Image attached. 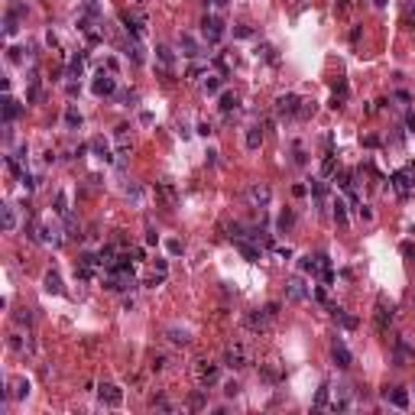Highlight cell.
<instances>
[{
  "label": "cell",
  "instance_id": "8",
  "mask_svg": "<svg viewBox=\"0 0 415 415\" xmlns=\"http://www.w3.org/2000/svg\"><path fill=\"white\" fill-rule=\"evenodd\" d=\"M247 198H250V205H253V208H266L272 195H270V188H266V185H250Z\"/></svg>",
  "mask_w": 415,
  "mask_h": 415
},
{
  "label": "cell",
  "instance_id": "29",
  "mask_svg": "<svg viewBox=\"0 0 415 415\" xmlns=\"http://www.w3.org/2000/svg\"><path fill=\"white\" fill-rule=\"evenodd\" d=\"M156 55H159V62H166V65H172V59H175L169 45H156Z\"/></svg>",
  "mask_w": 415,
  "mask_h": 415
},
{
  "label": "cell",
  "instance_id": "36",
  "mask_svg": "<svg viewBox=\"0 0 415 415\" xmlns=\"http://www.w3.org/2000/svg\"><path fill=\"white\" fill-rule=\"evenodd\" d=\"M334 166H337L334 163V156H328L325 163H321V175H334Z\"/></svg>",
  "mask_w": 415,
  "mask_h": 415
},
{
  "label": "cell",
  "instance_id": "41",
  "mask_svg": "<svg viewBox=\"0 0 415 415\" xmlns=\"http://www.w3.org/2000/svg\"><path fill=\"white\" fill-rule=\"evenodd\" d=\"M146 244H159V234H156L153 227H149V230H146Z\"/></svg>",
  "mask_w": 415,
  "mask_h": 415
},
{
  "label": "cell",
  "instance_id": "17",
  "mask_svg": "<svg viewBox=\"0 0 415 415\" xmlns=\"http://www.w3.org/2000/svg\"><path fill=\"white\" fill-rule=\"evenodd\" d=\"M179 45H182V55H188V59H198V55H201L198 42H195L191 36H182V39H179Z\"/></svg>",
  "mask_w": 415,
  "mask_h": 415
},
{
  "label": "cell",
  "instance_id": "24",
  "mask_svg": "<svg viewBox=\"0 0 415 415\" xmlns=\"http://www.w3.org/2000/svg\"><path fill=\"white\" fill-rule=\"evenodd\" d=\"M169 341H172V344H188L191 337H188V331H185V328H169Z\"/></svg>",
  "mask_w": 415,
  "mask_h": 415
},
{
  "label": "cell",
  "instance_id": "13",
  "mask_svg": "<svg viewBox=\"0 0 415 415\" xmlns=\"http://www.w3.org/2000/svg\"><path fill=\"white\" fill-rule=\"evenodd\" d=\"M286 295H289L292 302H302V298L308 295V292H305V282H302V279H289V282H286Z\"/></svg>",
  "mask_w": 415,
  "mask_h": 415
},
{
  "label": "cell",
  "instance_id": "44",
  "mask_svg": "<svg viewBox=\"0 0 415 415\" xmlns=\"http://www.w3.org/2000/svg\"><path fill=\"white\" fill-rule=\"evenodd\" d=\"M406 179H409V182L415 185V166H406Z\"/></svg>",
  "mask_w": 415,
  "mask_h": 415
},
{
  "label": "cell",
  "instance_id": "15",
  "mask_svg": "<svg viewBox=\"0 0 415 415\" xmlns=\"http://www.w3.org/2000/svg\"><path fill=\"white\" fill-rule=\"evenodd\" d=\"M237 247H240V253H244L250 263H260V253H263L260 244H247V240H237Z\"/></svg>",
  "mask_w": 415,
  "mask_h": 415
},
{
  "label": "cell",
  "instance_id": "5",
  "mask_svg": "<svg viewBox=\"0 0 415 415\" xmlns=\"http://www.w3.org/2000/svg\"><path fill=\"white\" fill-rule=\"evenodd\" d=\"M331 357H334V363H337L341 370H347V367L353 363V357H351V351H347V344H344V341H334L331 344Z\"/></svg>",
  "mask_w": 415,
  "mask_h": 415
},
{
  "label": "cell",
  "instance_id": "37",
  "mask_svg": "<svg viewBox=\"0 0 415 415\" xmlns=\"http://www.w3.org/2000/svg\"><path fill=\"white\" fill-rule=\"evenodd\" d=\"M65 205H68V198H65V191H62V195H59V198H55V211H59V214H65V211H68V208H65Z\"/></svg>",
  "mask_w": 415,
  "mask_h": 415
},
{
  "label": "cell",
  "instance_id": "7",
  "mask_svg": "<svg viewBox=\"0 0 415 415\" xmlns=\"http://www.w3.org/2000/svg\"><path fill=\"white\" fill-rule=\"evenodd\" d=\"M114 88H117V82H114V75L110 72H101L98 78H94V94H101V98L114 94Z\"/></svg>",
  "mask_w": 415,
  "mask_h": 415
},
{
  "label": "cell",
  "instance_id": "39",
  "mask_svg": "<svg viewBox=\"0 0 415 415\" xmlns=\"http://www.w3.org/2000/svg\"><path fill=\"white\" fill-rule=\"evenodd\" d=\"M224 393H227V396H237V393H240V383H234V379H230V383L224 386Z\"/></svg>",
  "mask_w": 415,
  "mask_h": 415
},
{
  "label": "cell",
  "instance_id": "22",
  "mask_svg": "<svg viewBox=\"0 0 415 415\" xmlns=\"http://www.w3.org/2000/svg\"><path fill=\"white\" fill-rule=\"evenodd\" d=\"M124 26L130 29V33H133L136 39L143 36V20H140V17H130V13H126V17H124Z\"/></svg>",
  "mask_w": 415,
  "mask_h": 415
},
{
  "label": "cell",
  "instance_id": "23",
  "mask_svg": "<svg viewBox=\"0 0 415 415\" xmlns=\"http://www.w3.org/2000/svg\"><path fill=\"white\" fill-rule=\"evenodd\" d=\"M409 185H412V182L406 179V172H396V175H393V188H396L399 195H409Z\"/></svg>",
  "mask_w": 415,
  "mask_h": 415
},
{
  "label": "cell",
  "instance_id": "31",
  "mask_svg": "<svg viewBox=\"0 0 415 415\" xmlns=\"http://www.w3.org/2000/svg\"><path fill=\"white\" fill-rule=\"evenodd\" d=\"M205 91H208V94H217V91H221V78H217V75L205 78Z\"/></svg>",
  "mask_w": 415,
  "mask_h": 415
},
{
  "label": "cell",
  "instance_id": "4",
  "mask_svg": "<svg viewBox=\"0 0 415 415\" xmlns=\"http://www.w3.org/2000/svg\"><path fill=\"white\" fill-rule=\"evenodd\" d=\"M98 396H101V402L110 406V409H117L120 402H124V393H120V386H114V383H104V386L98 389Z\"/></svg>",
  "mask_w": 415,
  "mask_h": 415
},
{
  "label": "cell",
  "instance_id": "19",
  "mask_svg": "<svg viewBox=\"0 0 415 415\" xmlns=\"http://www.w3.org/2000/svg\"><path fill=\"white\" fill-rule=\"evenodd\" d=\"M10 386H13V393H10V396H13V399H26V396H29V379L17 376V379H13V383H10Z\"/></svg>",
  "mask_w": 415,
  "mask_h": 415
},
{
  "label": "cell",
  "instance_id": "48",
  "mask_svg": "<svg viewBox=\"0 0 415 415\" xmlns=\"http://www.w3.org/2000/svg\"><path fill=\"white\" fill-rule=\"evenodd\" d=\"M136 3H143V0H136Z\"/></svg>",
  "mask_w": 415,
  "mask_h": 415
},
{
  "label": "cell",
  "instance_id": "12",
  "mask_svg": "<svg viewBox=\"0 0 415 415\" xmlns=\"http://www.w3.org/2000/svg\"><path fill=\"white\" fill-rule=\"evenodd\" d=\"M156 198H163L166 205H175V201H179V195H175V188H172L169 182H156Z\"/></svg>",
  "mask_w": 415,
  "mask_h": 415
},
{
  "label": "cell",
  "instance_id": "21",
  "mask_svg": "<svg viewBox=\"0 0 415 415\" xmlns=\"http://www.w3.org/2000/svg\"><path fill=\"white\" fill-rule=\"evenodd\" d=\"M263 146V130L260 126H250L247 130V149H260Z\"/></svg>",
  "mask_w": 415,
  "mask_h": 415
},
{
  "label": "cell",
  "instance_id": "14",
  "mask_svg": "<svg viewBox=\"0 0 415 415\" xmlns=\"http://www.w3.org/2000/svg\"><path fill=\"white\" fill-rule=\"evenodd\" d=\"M328 311H331V315H334V321H341V325L347 328V331H353V328H357V318H351L347 311H344V308H337V305H328Z\"/></svg>",
  "mask_w": 415,
  "mask_h": 415
},
{
  "label": "cell",
  "instance_id": "40",
  "mask_svg": "<svg viewBox=\"0 0 415 415\" xmlns=\"http://www.w3.org/2000/svg\"><path fill=\"white\" fill-rule=\"evenodd\" d=\"M191 409H205V396H201V393L191 396Z\"/></svg>",
  "mask_w": 415,
  "mask_h": 415
},
{
  "label": "cell",
  "instance_id": "11",
  "mask_svg": "<svg viewBox=\"0 0 415 415\" xmlns=\"http://www.w3.org/2000/svg\"><path fill=\"white\" fill-rule=\"evenodd\" d=\"M298 104H302V101H298L295 94H282V98H276V110H279V114H298Z\"/></svg>",
  "mask_w": 415,
  "mask_h": 415
},
{
  "label": "cell",
  "instance_id": "35",
  "mask_svg": "<svg viewBox=\"0 0 415 415\" xmlns=\"http://www.w3.org/2000/svg\"><path fill=\"white\" fill-rule=\"evenodd\" d=\"M315 406H318V409H325V406H328V383H325L321 389H318V399H315Z\"/></svg>",
  "mask_w": 415,
  "mask_h": 415
},
{
  "label": "cell",
  "instance_id": "34",
  "mask_svg": "<svg viewBox=\"0 0 415 415\" xmlns=\"http://www.w3.org/2000/svg\"><path fill=\"white\" fill-rule=\"evenodd\" d=\"M234 107H237L234 94H221V110H234Z\"/></svg>",
  "mask_w": 415,
  "mask_h": 415
},
{
  "label": "cell",
  "instance_id": "9",
  "mask_svg": "<svg viewBox=\"0 0 415 415\" xmlns=\"http://www.w3.org/2000/svg\"><path fill=\"white\" fill-rule=\"evenodd\" d=\"M389 321H393V305H386V298H379L376 302V328L379 331H386Z\"/></svg>",
  "mask_w": 415,
  "mask_h": 415
},
{
  "label": "cell",
  "instance_id": "30",
  "mask_svg": "<svg viewBox=\"0 0 415 415\" xmlns=\"http://www.w3.org/2000/svg\"><path fill=\"white\" fill-rule=\"evenodd\" d=\"M65 124H68V126H82V114H78L75 107H68V110H65Z\"/></svg>",
  "mask_w": 415,
  "mask_h": 415
},
{
  "label": "cell",
  "instance_id": "32",
  "mask_svg": "<svg viewBox=\"0 0 415 415\" xmlns=\"http://www.w3.org/2000/svg\"><path fill=\"white\" fill-rule=\"evenodd\" d=\"M82 68H84V55H75L72 65H68V75H82Z\"/></svg>",
  "mask_w": 415,
  "mask_h": 415
},
{
  "label": "cell",
  "instance_id": "43",
  "mask_svg": "<svg viewBox=\"0 0 415 415\" xmlns=\"http://www.w3.org/2000/svg\"><path fill=\"white\" fill-rule=\"evenodd\" d=\"M20 52H23V49H10V62H23V55Z\"/></svg>",
  "mask_w": 415,
  "mask_h": 415
},
{
  "label": "cell",
  "instance_id": "10",
  "mask_svg": "<svg viewBox=\"0 0 415 415\" xmlns=\"http://www.w3.org/2000/svg\"><path fill=\"white\" fill-rule=\"evenodd\" d=\"M383 396H386L396 409H409V393H406V389H399V386H386V393H383Z\"/></svg>",
  "mask_w": 415,
  "mask_h": 415
},
{
  "label": "cell",
  "instance_id": "33",
  "mask_svg": "<svg viewBox=\"0 0 415 415\" xmlns=\"http://www.w3.org/2000/svg\"><path fill=\"white\" fill-rule=\"evenodd\" d=\"M311 198H315L318 205L325 201V182H315V185H311Z\"/></svg>",
  "mask_w": 415,
  "mask_h": 415
},
{
  "label": "cell",
  "instance_id": "16",
  "mask_svg": "<svg viewBox=\"0 0 415 415\" xmlns=\"http://www.w3.org/2000/svg\"><path fill=\"white\" fill-rule=\"evenodd\" d=\"M20 110H23V107H20L13 98H3V120H7V124H13V120L20 117Z\"/></svg>",
  "mask_w": 415,
  "mask_h": 415
},
{
  "label": "cell",
  "instance_id": "42",
  "mask_svg": "<svg viewBox=\"0 0 415 415\" xmlns=\"http://www.w3.org/2000/svg\"><path fill=\"white\" fill-rule=\"evenodd\" d=\"M166 247H169V253H182V240H169Z\"/></svg>",
  "mask_w": 415,
  "mask_h": 415
},
{
  "label": "cell",
  "instance_id": "2",
  "mask_svg": "<svg viewBox=\"0 0 415 415\" xmlns=\"http://www.w3.org/2000/svg\"><path fill=\"white\" fill-rule=\"evenodd\" d=\"M217 363L211 360H198L195 363V379H198V386H211V383H217Z\"/></svg>",
  "mask_w": 415,
  "mask_h": 415
},
{
  "label": "cell",
  "instance_id": "18",
  "mask_svg": "<svg viewBox=\"0 0 415 415\" xmlns=\"http://www.w3.org/2000/svg\"><path fill=\"white\" fill-rule=\"evenodd\" d=\"M298 270H302V272H318V270H321V256H311V253L302 256V260H298Z\"/></svg>",
  "mask_w": 415,
  "mask_h": 415
},
{
  "label": "cell",
  "instance_id": "45",
  "mask_svg": "<svg viewBox=\"0 0 415 415\" xmlns=\"http://www.w3.org/2000/svg\"><path fill=\"white\" fill-rule=\"evenodd\" d=\"M334 7H337V10H347V7H351V0H334Z\"/></svg>",
  "mask_w": 415,
  "mask_h": 415
},
{
  "label": "cell",
  "instance_id": "38",
  "mask_svg": "<svg viewBox=\"0 0 415 415\" xmlns=\"http://www.w3.org/2000/svg\"><path fill=\"white\" fill-rule=\"evenodd\" d=\"M133 62H146V52H143L140 42H133Z\"/></svg>",
  "mask_w": 415,
  "mask_h": 415
},
{
  "label": "cell",
  "instance_id": "25",
  "mask_svg": "<svg viewBox=\"0 0 415 415\" xmlns=\"http://www.w3.org/2000/svg\"><path fill=\"white\" fill-rule=\"evenodd\" d=\"M91 149L101 156V159H110V153H107V140H101V136H94L91 140Z\"/></svg>",
  "mask_w": 415,
  "mask_h": 415
},
{
  "label": "cell",
  "instance_id": "20",
  "mask_svg": "<svg viewBox=\"0 0 415 415\" xmlns=\"http://www.w3.org/2000/svg\"><path fill=\"white\" fill-rule=\"evenodd\" d=\"M45 292H52V295H62V292H65L59 272H49V276H45Z\"/></svg>",
  "mask_w": 415,
  "mask_h": 415
},
{
  "label": "cell",
  "instance_id": "47",
  "mask_svg": "<svg viewBox=\"0 0 415 415\" xmlns=\"http://www.w3.org/2000/svg\"><path fill=\"white\" fill-rule=\"evenodd\" d=\"M211 3H217V7H227V3H230V0H211Z\"/></svg>",
  "mask_w": 415,
  "mask_h": 415
},
{
  "label": "cell",
  "instance_id": "26",
  "mask_svg": "<svg viewBox=\"0 0 415 415\" xmlns=\"http://www.w3.org/2000/svg\"><path fill=\"white\" fill-rule=\"evenodd\" d=\"M292 224H295V214H292L289 208H286V211L279 214V221H276V227H279V230H289Z\"/></svg>",
  "mask_w": 415,
  "mask_h": 415
},
{
  "label": "cell",
  "instance_id": "6",
  "mask_svg": "<svg viewBox=\"0 0 415 415\" xmlns=\"http://www.w3.org/2000/svg\"><path fill=\"white\" fill-rule=\"evenodd\" d=\"M270 321H272V315L270 311H266V308H256V311H250V315H247V328H253V331H266V328H270Z\"/></svg>",
  "mask_w": 415,
  "mask_h": 415
},
{
  "label": "cell",
  "instance_id": "46",
  "mask_svg": "<svg viewBox=\"0 0 415 415\" xmlns=\"http://www.w3.org/2000/svg\"><path fill=\"white\" fill-rule=\"evenodd\" d=\"M406 126H409V130L415 133V114H409V117H406Z\"/></svg>",
  "mask_w": 415,
  "mask_h": 415
},
{
  "label": "cell",
  "instance_id": "3",
  "mask_svg": "<svg viewBox=\"0 0 415 415\" xmlns=\"http://www.w3.org/2000/svg\"><path fill=\"white\" fill-rule=\"evenodd\" d=\"M201 33H205V39L211 45H217L221 39H224V23H221L217 17H205L201 20Z\"/></svg>",
  "mask_w": 415,
  "mask_h": 415
},
{
  "label": "cell",
  "instance_id": "27",
  "mask_svg": "<svg viewBox=\"0 0 415 415\" xmlns=\"http://www.w3.org/2000/svg\"><path fill=\"white\" fill-rule=\"evenodd\" d=\"M334 221L337 224H347V205L344 201H334Z\"/></svg>",
  "mask_w": 415,
  "mask_h": 415
},
{
  "label": "cell",
  "instance_id": "1",
  "mask_svg": "<svg viewBox=\"0 0 415 415\" xmlns=\"http://www.w3.org/2000/svg\"><path fill=\"white\" fill-rule=\"evenodd\" d=\"M224 363L234 367V370H244V367H250V351H247L244 344H230L224 351Z\"/></svg>",
  "mask_w": 415,
  "mask_h": 415
},
{
  "label": "cell",
  "instance_id": "28",
  "mask_svg": "<svg viewBox=\"0 0 415 415\" xmlns=\"http://www.w3.org/2000/svg\"><path fill=\"white\" fill-rule=\"evenodd\" d=\"M17 227V214H13V208H3V230H13Z\"/></svg>",
  "mask_w": 415,
  "mask_h": 415
}]
</instances>
